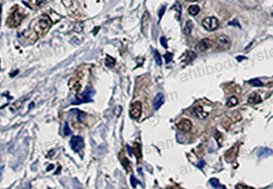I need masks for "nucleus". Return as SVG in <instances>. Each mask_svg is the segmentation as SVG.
<instances>
[{
	"instance_id": "obj_1",
	"label": "nucleus",
	"mask_w": 273,
	"mask_h": 189,
	"mask_svg": "<svg viewBox=\"0 0 273 189\" xmlns=\"http://www.w3.org/2000/svg\"><path fill=\"white\" fill-rule=\"evenodd\" d=\"M51 22L50 21L49 18L47 16H42L39 18L38 20L37 23L35 26V32L38 33V34H42L45 32H47L49 28L50 27Z\"/></svg>"
},
{
	"instance_id": "obj_2",
	"label": "nucleus",
	"mask_w": 273,
	"mask_h": 189,
	"mask_svg": "<svg viewBox=\"0 0 273 189\" xmlns=\"http://www.w3.org/2000/svg\"><path fill=\"white\" fill-rule=\"evenodd\" d=\"M232 45L231 39L229 36L225 34H221L218 36L217 38V47L220 50H228L230 49Z\"/></svg>"
},
{
	"instance_id": "obj_3",
	"label": "nucleus",
	"mask_w": 273,
	"mask_h": 189,
	"mask_svg": "<svg viewBox=\"0 0 273 189\" xmlns=\"http://www.w3.org/2000/svg\"><path fill=\"white\" fill-rule=\"evenodd\" d=\"M220 22L215 17H208L202 21V26L208 31H213L219 27Z\"/></svg>"
},
{
	"instance_id": "obj_4",
	"label": "nucleus",
	"mask_w": 273,
	"mask_h": 189,
	"mask_svg": "<svg viewBox=\"0 0 273 189\" xmlns=\"http://www.w3.org/2000/svg\"><path fill=\"white\" fill-rule=\"evenodd\" d=\"M84 140L79 136H75L71 138L70 146L75 152H79L84 148Z\"/></svg>"
},
{
	"instance_id": "obj_5",
	"label": "nucleus",
	"mask_w": 273,
	"mask_h": 189,
	"mask_svg": "<svg viewBox=\"0 0 273 189\" xmlns=\"http://www.w3.org/2000/svg\"><path fill=\"white\" fill-rule=\"evenodd\" d=\"M142 105L141 101H136L131 105L130 112H129V116L132 119L138 120L140 118L141 114V110H142Z\"/></svg>"
},
{
	"instance_id": "obj_6",
	"label": "nucleus",
	"mask_w": 273,
	"mask_h": 189,
	"mask_svg": "<svg viewBox=\"0 0 273 189\" xmlns=\"http://www.w3.org/2000/svg\"><path fill=\"white\" fill-rule=\"evenodd\" d=\"M23 18V14L22 12H20L19 10H17L14 12H13V14H11V16L9 18L8 20V24L11 26H17L18 25L21 23L22 20Z\"/></svg>"
},
{
	"instance_id": "obj_7",
	"label": "nucleus",
	"mask_w": 273,
	"mask_h": 189,
	"mask_svg": "<svg viewBox=\"0 0 273 189\" xmlns=\"http://www.w3.org/2000/svg\"><path fill=\"white\" fill-rule=\"evenodd\" d=\"M94 93L93 90L89 87H87L86 90H85L81 96H80L79 99L77 100V102L76 104H80V103H84V102H90L92 100V95Z\"/></svg>"
},
{
	"instance_id": "obj_8",
	"label": "nucleus",
	"mask_w": 273,
	"mask_h": 189,
	"mask_svg": "<svg viewBox=\"0 0 273 189\" xmlns=\"http://www.w3.org/2000/svg\"><path fill=\"white\" fill-rule=\"evenodd\" d=\"M212 46V42L208 38H204L201 40L200 42L196 44V50L198 52H205L208 50Z\"/></svg>"
},
{
	"instance_id": "obj_9",
	"label": "nucleus",
	"mask_w": 273,
	"mask_h": 189,
	"mask_svg": "<svg viewBox=\"0 0 273 189\" xmlns=\"http://www.w3.org/2000/svg\"><path fill=\"white\" fill-rule=\"evenodd\" d=\"M192 122L189 120H181L177 124V128L182 132H189L192 128Z\"/></svg>"
},
{
	"instance_id": "obj_10",
	"label": "nucleus",
	"mask_w": 273,
	"mask_h": 189,
	"mask_svg": "<svg viewBox=\"0 0 273 189\" xmlns=\"http://www.w3.org/2000/svg\"><path fill=\"white\" fill-rule=\"evenodd\" d=\"M165 102V96L162 93H159L156 95L153 100V108L155 110H159Z\"/></svg>"
},
{
	"instance_id": "obj_11",
	"label": "nucleus",
	"mask_w": 273,
	"mask_h": 189,
	"mask_svg": "<svg viewBox=\"0 0 273 189\" xmlns=\"http://www.w3.org/2000/svg\"><path fill=\"white\" fill-rule=\"evenodd\" d=\"M150 15L147 11L145 12V14H143L142 19H141V31L143 34L146 33L149 27V24H150Z\"/></svg>"
},
{
	"instance_id": "obj_12",
	"label": "nucleus",
	"mask_w": 273,
	"mask_h": 189,
	"mask_svg": "<svg viewBox=\"0 0 273 189\" xmlns=\"http://www.w3.org/2000/svg\"><path fill=\"white\" fill-rule=\"evenodd\" d=\"M273 154V151L268 148H261L258 150L257 156L259 158H266Z\"/></svg>"
},
{
	"instance_id": "obj_13",
	"label": "nucleus",
	"mask_w": 273,
	"mask_h": 189,
	"mask_svg": "<svg viewBox=\"0 0 273 189\" xmlns=\"http://www.w3.org/2000/svg\"><path fill=\"white\" fill-rule=\"evenodd\" d=\"M194 112L199 119H205L208 117V113L204 111V109L202 106H196L194 108Z\"/></svg>"
},
{
	"instance_id": "obj_14",
	"label": "nucleus",
	"mask_w": 273,
	"mask_h": 189,
	"mask_svg": "<svg viewBox=\"0 0 273 189\" xmlns=\"http://www.w3.org/2000/svg\"><path fill=\"white\" fill-rule=\"evenodd\" d=\"M247 101L251 104H259L262 101V98L259 94L257 93H252L249 96V98L247 99Z\"/></svg>"
},
{
	"instance_id": "obj_15",
	"label": "nucleus",
	"mask_w": 273,
	"mask_h": 189,
	"mask_svg": "<svg viewBox=\"0 0 273 189\" xmlns=\"http://www.w3.org/2000/svg\"><path fill=\"white\" fill-rule=\"evenodd\" d=\"M133 152L134 155H135L136 157H138L139 160H140L141 157H142V153H141V145L138 143H135L134 145H133V148H131V153Z\"/></svg>"
},
{
	"instance_id": "obj_16",
	"label": "nucleus",
	"mask_w": 273,
	"mask_h": 189,
	"mask_svg": "<svg viewBox=\"0 0 273 189\" xmlns=\"http://www.w3.org/2000/svg\"><path fill=\"white\" fill-rule=\"evenodd\" d=\"M200 10H201V8L197 5H192L188 9L189 14L190 15H192V16H196V14L200 12Z\"/></svg>"
},
{
	"instance_id": "obj_17",
	"label": "nucleus",
	"mask_w": 273,
	"mask_h": 189,
	"mask_svg": "<svg viewBox=\"0 0 273 189\" xmlns=\"http://www.w3.org/2000/svg\"><path fill=\"white\" fill-rule=\"evenodd\" d=\"M209 183H210V184L212 185V187L214 188L215 189H227L226 188L224 187V185L220 184L219 182V180H217V179H216V178H212V179H211Z\"/></svg>"
},
{
	"instance_id": "obj_18",
	"label": "nucleus",
	"mask_w": 273,
	"mask_h": 189,
	"mask_svg": "<svg viewBox=\"0 0 273 189\" xmlns=\"http://www.w3.org/2000/svg\"><path fill=\"white\" fill-rule=\"evenodd\" d=\"M193 24L192 22V21H188L186 22V24H185V26H184V34L186 35H189L191 34L192 31H193Z\"/></svg>"
},
{
	"instance_id": "obj_19",
	"label": "nucleus",
	"mask_w": 273,
	"mask_h": 189,
	"mask_svg": "<svg viewBox=\"0 0 273 189\" xmlns=\"http://www.w3.org/2000/svg\"><path fill=\"white\" fill-rule=\"evenodd\" d=\"M115 63H116V61H115V59L114 58L109 56V55L106 57V58H105V64L107 67L113 68L115 65Z\"/></svg>"
},
{
	"instance_id": "obj_20",
	"label": "nucleus",
	"mask_w": 273,
	"mask_h": 189,
	"mask_svg": "<svg viewBox=\"0 0 273 189\" xmlns=\"http://www.w3.org/2000/svg\"><path fill=\"white\" fill-rule=\"evenodd\" d=\"M237 104H238V100H237V98H236V97H232V98H229V100L227 101L226 105L227 107L232 108L234 107V106L237 105Z\"/></svg>"
},
{
	"instance_id": "obj_21",
	"label": "nucleus",
	"mask_w": 273,
	"mask_h": 189,
	"mask_svg": "<svg viewBox=\"0 0 273 189\" xmlns=\"http://www.w3.org/2000/svg\"><path fill=\"white\" fill-rule=\"evenodd\" d=\"M248 83L255 87H259L263 86V83L261 82V81L258 79V78H254V79L250 80L249 82H248Z\"/></svg>"
},
{
	"instance_id": "obj_22",
	"label": "nucleus",
	"mask_w": 273,
	"mask_h": 189,
	"mask_svg": "<svg viewBox=\"0 0 273 189\" xmlns=\"http://www.w3.org/2000/svg\"><path fill=\"white\" fill-rule=\"evenodd\" d=\"M154 57H155V62H156V64L158 65H161L162 64V60H161V55L158 53V51L155 52V56Z\"/></svg>"
},
{
	"instance_id": "obj_23",
	"label": "nucleus",
	"mask_w": 273,
	"mask_h": 189,
	"mask_svg": "<svg viewBox=\"0 0 273 189\" xmlns=\"http://www.w3.org/2000/svg\"><path fill=\"white\" fill-rule=\"evenodd\" d=\"M130 183H131V184H132V187L133 188H136V186H137V184H138V180H137V179H136L135 177H134V176H131V178H130Z\"/></svg>"
},
{
	"instance_id": "obj_24",
	"label": "nucleus",
	"mask_w": 273,
	"mask_h": 189,
	"mask_svg": "<svg viewBox=\"0 0 273 189\" xmlns=\"http://www.w3.org/2000/svg\"><path fill=\"white\" fill-rule=\"evenodd\" d=\"M160 42H161V46L165 48V49H167V47H168V45H167V39H166L165 37H161V39H160Z\"/></svg>"
},
{
	"instance_id": "obj_25",
	"label": "nucleus",
	"mask_w": 273,
	"mask_h": 189,
	"mask_svg": "<svg viewBox=\"0 0 273 189\" xmlns=\"http://www.w3.org/2000/svg\"><path fill=\"white\" fill-rule=\"evenodd\" d=\"M173 54H171V53H167V54L165 55V58L166 60V63H169L171 61H172V59H173Z\"/></svg>"
},
{
	"instance_id": "obj_26",
	"label": "nucleus",
	"mask_w": 273,
	"mask_h": 189,
	"mask_svg": "<svg viewBox=\"0 0 273 189\" xmlns=\"http://www.w3.org/2000/svg\"><path fill=\"white\" fill-rule=\"evenodd\" d=\"M165 9H166L165 7H162L161 8V10H159L158 15H159V19H160V20H161V18H162V16H163L164 14H165Z\"/></svg>"
},
{
	"instance_id": "obj_27",
	"label": "nucleus",
	"mask_w": 273,
	"mask_h": 189,
	"mask_svg": "<svg viewBox=\"0 0 273 189\" xmlns=\"http://www.w3.org/2000/svg\"><path fill=\"white\" fill-rule=\"evenodd\" d=\"M64 133H65V135H66V136H68L69 134L71 133V131H70V128H69L68 123H65V128H64Z\"/></svg>"
},
{
	"instance_id": "obj_28",
	"label": "nucleus",
	"mask_w": 273,
	"mask_h": 189,
	"mask_svg": "<svg viewBox=\"0 0 273 189\" xmlns=\"http://www.w3.org/2000/svg\"><path fill=\"white\" fill-rule=\"evenodd\" d=\"M205 165V162L204 160H201V161H200V162L196 164V166H197L199 168H201V169H202Z\"/></svg>"
},
{
	"instance_id": "obj_29",
	"label": "nucleus",
	"mask_w": 273,
	"mask_h": 189,
	"mask_svg": "<svg viewBox=\"0 0 273 189\" xmlns=\"http://www.w3.org/2000/svg\"><path fill=\"white\" fill-rule=\"evenodd\" d=\"M124 161H125V162H123V164H124L123 166H125V168L127 169V166L129 165V160L126 158V157H124Z\"/></svg>"
},
{
	"instance_id": "obj_30",
	"label": "nucleus",
	"mask_w": 273,
	"mask_h": 189,
	"mask_svg": "<svg viewBox=\"0 0 273 189\" xmlns=\"http://www.w3.org/2000/svg\"><path fill=\"white\" fill-rule=\"evenodd\" d=\"M236 189H250V188H248L246 187V186H244V185L238 184L236 187Z\"/></svg>"
},
{
	"instance_id": "obj_31",
	"label": "nucleus",
	"mask_w": 273,
	"mask_h": 189,
	"mask_svg": "<svg viewBox=\"0 0 273 189\" xmlns=\"http://www.w3.org/2000/svg\"><path fill=\"white\" fill-rule=\"evenodd\" d=\"M45 1H46V0H36V2H35V3H36V5L38 6V5L42 4V2H44Z\"/></svg>"
},
{
	"instance_id": "obj_32",
	"label": "nucleus",
	"mask_w": 273,
	"mask_h": 189,
	"mask_svg": "<svg viewBox=\"0 0 273 189\" xmlns=\"http://www.w3.org/2000/svg\"><path fill=\"white\" fill-rule=\"evenodd\" d=\"M236 59H237V60H238L239 62H241V60L246 59V58H245V57H244V56H238L237 58H236Z\"/></svg>"
},
{
	"instance_id": "obj_33",
	"label": "nucleus",
	"mask_w": 273,
	"mask_h": 189,
	"mask_svg": "<svg viewBox=\"0 0 273 189\" xmlns=\"http://www.w3.org/2000/svg\"><path fill=\"white\" fill-rule=\"evenodd\" d=\"M177 7L178 8H179V9H180V5H179V3H178V2H177ZM178 14H179V16H178V18H180V10H178Z\"/></svg>"
},
{
	"instance_id": "obj_34",
	"label": "nucleus",
	"mask_w": 273,
	"mask_h": 189,
	"mask_svg": "<svg viewBox=\"0 0 273 189\" xmlns=\"http://www.w3.org/2000/svg\"><path fill=\"white\" fill-rule=\"evenodd\" d=\"M188 2H200L201 0H187Z\"/></svg>"
},
{
	"instance_id": "obj_35",
	"label": "nucleus",
	"mask_w": 273,
	"mask_h": 189,
	"mask_svg": "<svg viewBox=\"0 0 273 189\" xmlns=\"http://www.w3.org/2000/svg\"><path fill=\"white\" fill-rule=\"evenodd\" d=\"M271 16L273 17V13H271Z\"/></svg>"
}]
</instances>
